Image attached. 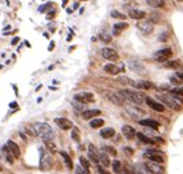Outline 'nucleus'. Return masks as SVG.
<instances>
[{
    "label": "nucleus",
    "instance_id": "nucleus-1",
    "mask_svg": "<svg viewBox=\"0 0 183 174\" xmlns=\"http://www.w3.org/2000/svg\"><path fill=\"white\" fill-rule=\"evenodd\" d=\"M35 134L38 137H40L43 140H53L55 138V131L46 122H35L33 125Z\"/></svg>",
    "mask_w": 183,
    "mask_h": 174
},
{
    "label": "nucleus",
    "instance_id": "nucleus-2",
    "mask_svg": "<svg viewBox=\"0 0 183 174\" xmlns=\"http://www.w3.org/2000/svg\"><path fill=\"white\" fill-rule=\"evenodd\" d=\"M120 94L125 98V100H129V102H131L134 104H138V105H140V104H143V103L146 102V96L142 92H139V91L121 90Z\"/></svg>",
    "mask_w": 183,
    "mask_h": 174
},
{
    "label": "nucleus",
    "instance_id": "nucleus-3",
    "mask_svg": "<svg viewBox=\"0 0 183 174\" xmlns=\"http://www.w3.org/2000/svg\"><path fill=\"white\" fill-rule=\"evenodd\" d=\"M157 98H159L162 103L166 104L169 108H172V109H174V111H179L181 107H182V104L178 103L177 100L173 98V95H170V96H168V95H159Z\"/></svg>",
    "mask_w": 183,
    "mask_h": 174
},
{
    "label": "nucleus",
    "instance_id": "nucleus-4",
    "mask_svg": "<svg viewBox=\"0 0 183 174\" xmlns=\"http://www.w3.org/2000/svg\"><path fill=\"white\" fill-rule=\"evenodd\" d=\"M172 55H173V52L170 48H164V50H160V51L156 52L153 55V59L159 63H165L172 57Z\"/></svg>",
    "mask_w": 183,
    "mask_h": 174
},
{
    "label": "nucleus",
    "instance_id": "nucleus-5",
    "mask_svg": "<svg viewBox=\"0 0 183 174\" xmlns=\"http://www.w3.org/2000/svg\"><path fill=\"white\" fill-rule=\"evenodd\" d=\"M74 100H75L77 103L88 104V103L95 102V96H94V94H91V92H78V94L74 95Z\"/></svg>",
    "mask_w": 183,
    "mask_h": 174
},
{
    "label": "nucleus",
    "instance_id": "nucleus-6",
    "mask_svg": "<svg viewBox=\"0 0 183 174\" xmlns=\"http://www.w3.org/2000/svg\"><path fill=\"white\" fill-rule=\"evenodd\" d=\"M136 27L138 30H140L143 34H146V35H149L153 31V24L151 22V21H139L136 24Z\"/></svg>",
    "mask_w": 183,
    "mask_h": 174
},
{
    "label": "nucleus",
    "instance_id": "nucleus-7",
    "mask_svg": "<svg viewBox=\"0 0 183 174\" xmlns=\"http://www.w3.org/2000/svg\"><path fill=\"white\" fill-rule=\"evenodd\" d=\"M105 96L112 104H114V105H122V104L125 103V98L122 96L120 92H107Z\"/></svg>",
    "mask_w": 183,
    "mask_h": 174
},
{
    "label": "nucleus",
    "instance_id": "nucleus-8",
    "mask_svg": "<svg viewBox=\"0 0 183 174\" xmlns=\"http://www.w3.org/2000/svg\"><path fill=\"white\" fill-rule=\"evenodd\" d=\"M144 157L148 159L149 161H153V163H159V164H162L164 163V157L161 156L160 153V151H147L146 153H144Z\"/></svg>",
    "mask_w": 183,
    "mask_h": 174
},
{
    "label": "nucleus",
    "instance_id": "nucleus-9",
    "mask_svg": "<svg viewBox=\"0 0 183 174\" xmlns=\"http://www.w3.org/2000/svg\"><path fill=\"white\" fill-rule=\"evenodd\" d=\"M144 166H146L152 174H164V173H165L164 166H162L161 164H159V163H153V161L146 163Z\"/></svg>",
    "mask_w": 183,
    "mask_h": 174
},
{
    "label": "nucleus",
    "instance_id": "nucleus-10",
    "mask_svg": "<svg viewBox=\"0 0 183 174\" xmlns=\"http://www.w3.org/2000/svg\"><path fill=\"white\" fill-rule=\"evenodd\" d=\"M101 56L104 59L109 60V61H117V60H118V53H117L114 50L108 48V47L101 50Z\"/></svg>",
    "mask_w": 183,
    "mask_h": 174
},
{
    "label": "nucleus",
    "instance_id": "nucleus-11",
    "mask_svg": "<svg viewBox=\"0 0 183 174\" xmlns=\"http://www.w3.org/2000/svg\"><path fill=\"white\" fill-rule=\"evenodd\" d=\"M55 124L57 125L61 130H70V129H73L72 121L68 120V118H64V117H57V118H55Z\"/></svg>",
    "mask_w": 183,
    "mask_h": 174
},
{
    "label": "nucleus",
    "instance_id": "nucleus-12",
    "mask_svg": "<svg viewBox=\"0 0 183 174\" xmlns=\"http://www.w3.org/2000/svg\"><path fill=\"white\" fill-rule=\"evenodd\" d=\"M146 103H147L148 107L152 108V109L156 111V112H164V111H165V107L162 105V104L159 103L157 100H153V99L149 98V96H146Z\"/></svg>",
    "mask_w": 183,
    "mask_h": 174
},
{
    "label": "nucleus",
    "instance_id": "nucleus-13",
    "mask_svg": "<svg viewBox=\"0 0 183 174\" xmlns=\"http://www.w3.org/2000/svg\"><path fill=\"white\" fill-rule=\"evenodd\" d=\"M129 68L131 69L133 72L135 73H139V74H143L144 73V65H143L140 61H138V60H130L129 61Z\"/></svg>",
    "mask_w": 183,
    "mask_h": 174
},
{
    "label": "nucleus",
    "instance_id": "nucleus-14",
    "mask_svg": "<svg viewBox=\"0 0 183 174\" xmlns=\"http://www.w3.org/2000/svg\"><path fill=\"white\" fill-rule=\"evenodd\" d=\"M100 114H101V111H99V109H86V111L82 112V118L83 120H92V118H96Z\"/></svg>",
    "mask_w": 183,
    "mask_h": 174
},
{
    "label": "nucleus",
    "instance_id": "nucleus-15",
    "mask_svg": "<svg viewBox=\"0 0 183 174\" xmlns=\"http://www.w3.org/2000/svg\"><path fill=\"white\" fill-rule=\"evenodd\" d=\"M40 170H48V169L52 168V159H51V156L48 155H46V153H43L42 156V160H40Z\"/></svg>",
    "mask_w": 183,
    "mask_h": 174
},
{
    "label": "nucleus",
    "instance_id": "nucleus-16",
    "mask_svg": "<svg viewBox=\"0 0 183 174\" xmlns=\"http://www.w3.org/2000/svg\"><path fill=\"white\" fill-rule=\"evenodd\" d=\"M126 111L133 118H139L140 116L144 114V111L140 109V108H136V107H131V105H127L126 107Z\"/></svg>",
    "mask_w": 183,
    "mask_h": 174
},
{
    "label": "nucleus",
    "instance_id": "nucleus-17",
    "mask_svg": "<svg viewBox=\"0 0 183 174\" xmlns=\"http://www.w3.org/2000/svg\"><path fill=\"white\" fill-rule=\"evenodd\" d=\"M122 134H124L127 139H134L135 135H136V131H135V129L131 127V126L125 125L124 127H122Z\"/></svg>",
    "mask_w": 183,
    "mask_h": 174
},
{
    "label": "nucleus",
    "instance_id": "nucleus-18",
    "mask_svg": "<svg viewBox=\"0 0 183 174\" xmlns=\"http://www.w3.org/2000/svg\"><path fill=\"white\" fill-rule=\"evenodd\" d=\"M7 146H8V148H9V151L13 153V156H14L16 159H18V157H20V155H21L20 147L17 146L14 142H12V140H8V142H7Z\"/></svg>",
    "mask_w": 183,
    "mask_h": 174
},
{
    "label": "nucleus",
    "instance_id": "nucleus-19",
    "mask_svg": "<svg viewBox=\"0 0 183 174\" xmlns=\"http://www.w3.org/2000/svg\"><path fill=\"white\" fill-rule=\"evenodd\" d=\"M129 16L131 17L133 20H143L146 17V12H143L140 9H130Z\"/></svg>",
    "mask_w": 183,
    "mask_h": 174
},
{
    "label": "nucleus",
    "instance_id": "nucleus-20",
    "mask_svg": "<svg viewBox=\"0 0 183 174\" xmlns=\"http://www.w3.org/2000/svg\"><path fill=\"white\" fill-rule=\"evenodd\" d=\"M99 163L103 165V166H109L111 165V160H109V156H108V153L105 151L103 152H99Z\"/></svg>",
    "mask_w": 183,
    "mask_h": 174
},
{
    "label": "nucleus",
    "instance_id": "nucleus-21",
    "mask_svg": "<svg viewBox=\"0 0 183 174\" xmlns=\"http://www.w3.org/2000/svg\"><path fill=\"white\" fill-rule=\"evenodd\" d=\"M139 124H140L142 126H147V127H151V129H159V126H160V124L157 122V121L149 120V118L140 120V121H139Z\"/></svg>",
    "mask_w": 183,
    "mask_h": 174
},
{
    "label": "nucleus",
    "instance_id": "nucleus-22",
    "mask_svg": "<svg viewBox=\"0 0 183 174\" xmlns=\"http://www.w3.org/2000/svg\"><path fill=\"white\" fill-rule=\"evenodd\" d=\"M88 157L95 163H99V152L94 144H88Z\"/></svg>",
    "mask_w": 183,
    "mask_h": 174
},
{
    "label": "nucleus",
    "instance_id": "nucleus-23",
    "mask_svg": "<svg viewBox=\"0 0 183 174\" xmlns=\"http://www.w3.org/2000/svg\"><path fill=\"white\" fill-rule=\"evenodd\" d=\"M127 22H117L113 25V34L114 35H120V33L122 31V30L127 29Z\"/></svg>",
    "mask_w": 183,
    "mask_h": 174
},
{
    "label": "nucleus",
    "instance_id": "nucleus-24",
    "mask_svg": "<svg viewBox=\"0 0 183 174\" xmlns=\"http://www.w3.org/2000/svg\"><path fill=\"white\" fill-rule=\"evenodd\" d=\"M99 38H100V40L103 43H105V44H109L112 42V35L108 31H105V30H101V31H100Z\"/></svg>",
    "mask_w": 183,
    "mask_h": 174
},
{
    "label": "nucleus",
    "instance_id": "nucleus-25",
    "mask_svg": "<svg viewBox=\"0 0 183 174\" xmlns=\"http://www.w3.org/2000/svg\"><path fill=\"white\" fill-rule=\"evenodd\" d=\"M114 134H116V131L112 127H105V129H103L101 131H100V135H101V138H104V139L113 138V137H114Z\"/></svg>",
    "mask_w": 183,
    "mask_h": 174
},
{
    "label": "nucleus",
    "instance_id": "nucleus-26",
    "mask_svg": "<svg viewBox=\"0 0 183 174\" xmlns=\"http://www.w3.org/2000/svg\"><path fill=\"white\" fill-rule=\"evenodd\" d=\"M3 153L4 156H5V159H7V161L9 163V164H13V161H14V156H13V153L9 151V148H8V146H4L3 147Z\"/></svg>",
    "mask_w": 183,
    "mask_h": 174
},
{
    "label": "nucleus",
    "instance_id": "nucleus-27",
    "mask_svg": "<svg viewBox=\"0 0 183 174\" xmlns=\"http://www.w3.org/2000/svg\"><path fill=\"white\" fill-rule=\"evenodd\" d=\"M60 155L63 156V159H64V161H65V165L68 166V169H70V170H73V161H72V159H70V156H69L66 152H64V151H61L60 152Z\"/></svg>",
    "mask_w": 183,
    "mask_h": 174
},
{
    "label": "nucleus",
    "instance_id": "nucleus-28",
    "mask_svg": "<svg viewBox=\"0 0 183 174\" xmlns=\"http://www.w3.org/2000/svg\"><path fill=\"white\" fill-rule=\"evenodd\" d=\"M104 70H105L108 74H112V76H116L117 73L120 72V69L116 66V65H113V64H107L105 66H104Z\"/></svg>",
    "mask_w": 183,
    "mask_h": 174
},
{
    "label": "nucleus",
    "instance_id": "nucleus-29",
    "mask_svg": "<svg viewBox=\"0 0 183 174\" xmlns=\"http://www.w3.org/2000/svg\"><path fill=\"white\" fill-rule=\"evenodd\" d=\"M112 168H113V172H114L116 174H122V173H124L121 161H118V160H114V161L112 163Z\"/></svg>",
    "mask_w": 183,
    "mask_h": 174
},
{
    "label": "nucleus",
    "instance_id": "nucleus-30",
    "mask_svg": "<svg viewBox=\"0 0 183 174\" xmlns=\"http://www.w3.org/2000/svg\"><path fill=\"white\" fill-rule=\"evenodd\" d=\"M147 4L152 8H162L164 0H147Z\"/></svg>",
    "mask_w": 183,
    "mask_h": 174
},
{
    "label": "nucleus",
    "instance_id": "nucleus-31",
    "mask_svg": "<svg viewBox=\"0 0 183 174\" xmlns=\"http://www.w3.org/2000/svg\"><path fill=\"white\" fill-rule=\"evenodd\" d=\"M103 125H104V120H101V118H92L90 122V126L92 129H99V127H101Z\"/></svg>",
    "mask_w": 183,
    "mask_h": 174
},
{
    "label": "nucleus",
    "instance_id": "nucleus-32",
    "mask_svg": "<svg viewBox=\"0 0 183 174\" xmlns=\"http://www.w3.org/2000/svg\"><path fill=\"white\" fill-rule=\"evenodd\" d=\"M118 82L122 85H126V86H133V87H136V83H135L134 81H131L130 78L127 77H120L118 78Z\"/></svg>",
    "mask_w": 183,
    "mask_h": 174
},
{
    "label": "nucleus",
    "instance_id": "nucleus-33",
    "mask_svg": "<svg viewBox=\"0 0 183 174\" xmlns=\"http://www.w3.org/2000/svg\"><path fill=\"white\" fill-rule=\"evenodd\" d=\"M44 144H46V148L51 153H56V152H57V147H56V144L52 140H44Z\"/></svg>",
    "mask_w": 183,
    "mask_h": 174
},
{
    "label": "nucleus",
    "instance_id": "nucleus-34",
    "mask_svg": "<svg viewBox=\"0 0 183 174\" xmlns=\"http://www.w3.org/2000/svg\"><path fill=\"white\" fill-rule=\"evenodd\" d=\"M179 60H168L165 61V68H169V69H177L179 66Z\"/></svg>",
    "mask_w": 183,
    "mask_h": 174
},
{
    "label": "nucleus",
    "instance_id": "nucleus-35",
    "mask_svg": "<svg viewBox=\"0 0 183 174\" xmlns=\"http://www.w3.org/2000/svg\"><path fill=\"white\" fill-rule=\"evenodd\" d=\"M136 135H138V138L140 139V142L142 143H146V144H153V140H152V139H149L148 137H146L144 134H142V133H136Z\"/></svg>",
    "mask_w": 183,
    "mask_h": 174
},
{
    "label": "nucleus",
    "instance_id": "nucleus-36",
    "mask_svg": "<svg viewBox=\"0 0 183 174\" xmlns=\"http://www.w3.org/2000/svg\"><path fill=\"white\" fill-rule=\"evenodd\" d=\"M151 87H152V85L147 81H140L136 83V89H140V90H149Z\"/></svg>",
    "mask_w": 183,
    "mask_h": 174
},
{
    "label": "nucleus",
    "instance_id": "nucleus-37",
    "mask_svg": "<svg viewBox=\"0 0 183 174\" xmlns=\"http://www.w3.org/2000/svg\"><path fill=\"white\" fill-rule=\"evenodd\" d=\"M111 16L113 17V18H117V20H125L126 18V14H124V13H121L118 11H112Z\"/></svg>",
    "mask_w": 183,
    "mask_h": 174
},
{
    "label": "nucleus",
    "instance_id": "nucleus-38",
    "mask_svg": "<svg viewBox=\"0 0 183 174\" xmlns=\"http://www.w3.org/2000/svg\"><path fill=\"white\" fill-rule=\"evenodd\" d=\"M72 138L75 140L77 143H79L81 142V135H79V129L78 127H74L73 129V131H72Z\"/></svg>",
    "mask_w": 183,
    "mask_h": 174
},
{
    "label": "nucleus",
    "instance_id": "nucleus-39",
    "mask_svg": "<svg viewBox=\"0 0 183 174\" xmlns=\"http://www.w3.org/2000/svg\"><path fill=\"white\" fill-rule=\"evenodd\" d=\"M103 151H105L108 155L117 156V151H116V148H113V147H111V146H104V147H103Z\"/></svg>",
    "mask_w": 183,
    "mask_h": 174
},
{
    "label": "nucleus",
    "instance_id": "nucleus-40",
    "mask_svg": "<svg viewBox=\"0 0 183 174\" xmlns=\"http://www.w3.org/2000/svg\"><path fill=\"white\" fill-rule=\"evenodd\" d=\"M138 173H139V174H152V173L144 166V165H139V166H138Z\"/></svg>",
    "mask_w": 183,
    "mask_h": 174
},
{
    "label": "nucleus",
    "instance_id": "nucleus-41",
    "mask_svg": "<svg viewBox=\"0 0 183 174\" xmlns=\"http://www.w3.org/2000/svg\"><path fill=\"white\" fill-rule=\"evenodd\" d=\"M79 161H81V165H82V166L88 170V169H90V164H88V161H87V159H85L83 156H81V157H79Z\"/></svg>",
    "mask_w": 183,
    "mask_h": 174
},
{
    "label": "nucleus",
    "instance_id": "nucleus-42",
    "mask_svg": "<svg viewBox=\"0 0 183 174\" xmlns=\"http://www.w3.org/2000/svg\"><path fill=\"white\" fill-rule=\"evenodd\" d=\"M52 7V4L51 3H47V4H44V5H40V7H39V12H40V13H44V12H47V11H48V8H51Z\"/></svg>",
    "mask_w": 183,
    "mask_h": 174
},
{
    "label": "nucleus",
    "instance_id": "nucleus-43",
    "mask_svg": "<svg viewBox=\"0 0 183 174\" xmlns=\"http://www.w3.org/2000/svg\"><path fill=\"white\" fill-rule=\"evenodd\" d=\"M75 174H90L87 169H85L83 166H77L75 168Z\"/></svg>",
    "mask_w": 183,
    "mask_h": 174
},
{
    "label": "nucleus",
    "instance_id": "nucleus-44",
    "mask_svg": "<svg viewBox=\"0 0 183 174\" xmlns=\"http://www.w3.org/2000/svg\"><path fill=\"white\" fill-rule=\"evenodd\" d=\"M168 38H169V35H168V33H166V31L162 33V34H160V37H159L160 42H166V40H168Z\"/></svg>",
    "mask_w": 183,
    "mask_h": 174
},
{
    "label": "nucleus",
    "instance_id": "nucleus-45",
    "mask_svg": "<svg viewBox=\"0 0 183 174\" xmlns=\"http://www.w3.org/2000/svg\"><path fill=\"white\" fill-rule=\"evenodd\" d=\"M55 14H56V12H55V11L48 12V14H47V20H52V18L55 17Z\"/></svg>",
    "mask_w": 183,
    "mask_h": 174
},
{
    "label": "nucleus",
    "instance_id": "nucleus-46",
    "mask_svg": "<svg viewBox=\"0 0 183 174\" xmlns=\"http://www.w3.org/2000/svg\"><path fill=\"white\" fill-rule=\"evenodd\" d=\"M98 170H99V174H111V173H108L107 170H104L101 166H98Z\"/></svg>",
    "mask_w": 183,
    "mask_h": 174
},
{
    "label": "nucleus",
    "instance_id": "nucleus-47",
    "mask_svg": "<svg viewBox=\"0 0 183 174\" xmlns=\"http://www.w3.org/2000/svg\"><path fill=\"white\" fill-rule=\"evenodd\" d=\"M181 81H182V79H179V78L177 79L175 77H173V78H172V82H173V83H175V85H179V83H181Z\"/></svg>",
    "mask_w": 183,
    "mask_h": 174
},
{
    "label": "nucleus",
    "instance_id": "nucleus-48",
    "mask_svg": "<svg viewBox=\"0 0 183 174\" xmlns=\"http://www.w3.org/2000/svg\"><path fill=\"white\" fill-rule=\"evenodd\" d=\"M18 40H20V38H18V37L13 38V39H12V44H13V46H14V44H17V43H18Z\"/></svg>",
    "mask_w": 183,
    "mask_h": 174
},
{
    "label": "nucleus",
    "instance_id": "nucleus-49",
    "mask_svg": "<svg viewBox=\"0 0 183 174\" xmlns=\"http://www.w3.org/2000/svg\"><path fill=\"white\" fill-rule=\"evenodd\" d=\"M53 48H55V42H51L50 46H48V51H52Z\"/></svg>",
    "mask_w": 183,
    "mask_h": 174
},
{
    "label": "nucleus",
    "instance_id": "nucleus-50",
    "mask_svg": "<svg viewBox=\"0 0 183 174\" xmlns=\"http://www.w3.org/2000/svg\"><path fill=\"white\" fill-rule=\"evenodd\" d=\"M177 77L179 78V79L183 81V72H179V73H177Z\"/></svg>",
    "mask_w": 183,
    "mask_h": 174
},
{
    "label": "nucleus",
    "instance_id": "nucleus-51",
    "mask_svg": "<svg viewBox=\"0 0 183 174\" xmlns=\"http://www.w3.org/2000/svg\"><path fill=\"white\" fill-rule=\"evenodd\" d=\"M125 2H133V0H125Z\"/></svg>",
    "mask_w": 183,
    "mask_h": 174
},
{
    "label": "nucleus",
    "instance_id": "nucleus-52",
    "mask_svg": "<svg viewBox=\"0 0 183 174\" xmlns=\"http://www.w3.org/2000/svg\"><path fill=\"white\" fill-rule=\"evenodd\" d=\"M2 169H3V168H2V165H0V172H2Z\"/></svg>",
    "mask_w": 183,
    "mask_h": 174
},
{
    "label": "nucleus",
    "instance_id": "nucleus-53",
    "mask_svg": "<svg viewBox=\"0 0 183 174\" xmlns=\"http://www.w3.org/2000/svg\"><path fill=\"white\" fill-rule=\"evenodd\" d=\"M177 2H183V0H177Z\"/></svg>",
    "mask_w": 183,
    "mask_h": 174
},
{
    "label": "nucleus",
    "instance_id": "nucleus-54",
    "mask_svg": "<svg viewBox=\"0 0 183 174\" xmlns=\"http://www.w3.org/2000/svg\"><path fill=\"white\" fill-rule=\"evenodd\" d=\"M135 173H136V174H139V173H138V172H135Z\"/></svg>",
    "mask_w": 183,
    "mask_h": 174
},
{
    "label": "nucleus",
    "instance_id": "nucleus-55",
    "mask_svg": "<svg viewBox=\"0 0 183 174\" xmlns=\"http://www.w3.org/2000/svg\"><path fill=\"white\" fill-rule=\"evenodd\" d=\"M81 2H82V0H81ZM85 2H86V0H85Z\"/></svg>",
    "mask_w": 183,
    "mask_h": 174
}]
</instances>
